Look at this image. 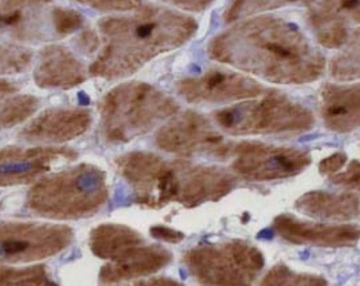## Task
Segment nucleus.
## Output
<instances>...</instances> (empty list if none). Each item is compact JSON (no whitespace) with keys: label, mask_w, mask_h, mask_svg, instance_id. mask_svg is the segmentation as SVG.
Listing matches in <instances>:
<instances>
[{"label":"nucleus","mask_w":360,"mask_h":286,"mask_svg":"<svg viewBox=\"0 0 360 286\" xmlns=\"http://www.w3.org/2000/svg\"><path fill=\"white\" fill-rule=\"evenodd\" d=\"M79 45H81L87 53H93L99 48L100 41L98 36H97L94 31H85V32L79 37Z\"/></svg>","instance_id":"33"},{"label":"nucleus","mask_w":360,"mask_h":286,"mask_svg":"<svg viewBox=\"0 0 360 286\" xmlns=\"http://www.w3.org/2000/svg\"><path fill=\"white\" fill-rule=\"evenodd\" d=\"M360 165L359 162L354 160L344 173L334 174L331 181L335 185L347 186V187H359Z\"/></svg>","instance_id":"29"},{"label":"nucleus","mask_w":360,"mask_h":286,"mask_svg":"<svg viewBox=\"0 0 360 286\" xmlns=\"http://www.w3.org/2000/svg\"><path fill=\"white\" fill-rule=\"evenodd\" d=\"M34 79L42 89L68 90L82 84L86 76L84 65L70 51L51 45L39 53Z\"/></svg>","instance_id":"17"},{"label":"nucleus","mask_w":360,"mask_h":286,"mask_svg":"<svg viewBox=\"0 0 360 286\" xmlns=\"http://www.w3.org/2000/svg\"><path fill=\"white\" fill-rule=\"evenodd\" d=\"M233 151L236 156L233 171L252 182L290 178L302 173L312 162L307 150L259 142H243Z\"/></svg>","instance_id":"8"},{"label":"nucleus","mask_w":360,"mask_h":286,"mask_svg":"<svg viewBox=\"0 0 360 286\" xmlns=\"http://www.w3.org/2000/svg\"><path fill=\"white\" fill-rule=\"evenodd\" d=\"M178 202L194 208L207 202H219L236 186V178L216 166L191 165L179 162Z\"/></svg>","instance_id":"14"},{"label":"nucleus","mask_w":360,"mask_h":286,"mask_svg":"<svg viewBox=\"0 0 360 286\" xmlns=\"http://www.w3.org/2000/svg\"><path fill=\"white\" fill-rule=\"evenodd\" d=\"M164 1L188 13H202L210 8L216 0H164Z\"/></svg>","instance_id":"31"},{"label":"nucleus","mask_w":360,"mask_h":286,"mask_svg":"<svg viewBox=\"0 0 360 286\" xmlns=\"http://www.w3.org/2000/svg\"><path fill=\"white\" fill-rule=\"evenodd\" d=\"M88 7L103 11H128L141 7L140 0H77Z\"/></svg>","instance_id":"28"},{"label":"nucleus","mask_w":360,"mask_h":286,"mask_svg":"<svg viewBox=\"0 0 360 286\" xmlns=\"http://www.w3.org/2000/svg\"><path fill=\"white\" fill-rule=\"evenodd\" d=\"M176 91L193 104H224L257 98L266 89L244 74L228 70H212L197 78L182 79Z\"/></svg>","instance_id":"10"},{"label":"nucleus","mask_w":360,"mask_h":286,"mask_svg":"<svg viewBox=\"0 0 360 286\" xmlns=\"http://www.w3.org/2000/svg\"><path fill=\"white\" fill-rule=\"evenodd\" d=\"M53 285L47 268L44 265L19 268L0 267V286Z\"/></svg>","instance_id":"24"},{"label":"nucleus","mask_w":360,"mask_h":286,"mask_svg":"<svg viewBox=\"0 0 360 286\" xmlns=\"http://www.w3.org/2000/svg\"><path fill=\"white\" fill-rule=\"evenodd\" d=\"M184 263L200 284L245 286L257 278L265 260L255 246L233 240L191 249L186 253Z\"/></svg>","instance_id":"6"},{"label":"nucleus","mask_w":360,"mask_h":286,"mask_svg":"<svg viewBox=\"0 0 360 286\" xmlns=\"http://www.w3.org/2000/svg\"><path fill=\"white\" fill-rule=\"evenodd\" d=\"M3 94H4V89H3V86L0 83V97H3Z\"/></svg>","instance_id":"36"},{"label":"nucleus","mask_w":360,"mask_h":286,"mask_svg":"<svg viewBox=\"0 0 360 286\" xmlns=\"http://www.w3.org/2000/svg\"><path fill=\"white\" fill-rule=\"evenodd\" d=\"M155 141L161 150L182 156L225 157L230 151L224 136L205 117L194 111H185L162 126Z\"/></svg>","instance_id":"9"},{"label":"nucleus","mask_w":360,"mask_h":286,"mask_svg":"<svg viewBox=\"0 0 360 286\" xmlns=\"http://www.w3.org/2000/svg\"><path fill=\"white\" fill-rule=\"evenodd\" d=\"M39 100L33 96L11 97L0 103V130L21 124L38 110Z\"/></svg>","instance_id":"23"},{"label":"nucleus","mask_w":360,"mask_h":286,"mask_svg":"<svg viewBox=\"0 0 360 286\" xmlns=\"http://www.w3.org/2000/svg\"><path fill=\"white\" fill-rule=\"evenodd\" d=\"M321 114L326 127L334 133L349 134L358 129L359 84L323 86Z\"/></svg>","instance_id":"18"},{"label":"nucleus","mask_w":360,"mask_h":286,"mask_svg":"<svg viewBox=\"0 0 360 286\" xmlns=\"http://www.w3.org/2000/svg\"><path fill=\"white\" fill-rule=\"evenodd\" d=\"M191 17L162 7L140 8L135 16L124 17V27L105 44L89 72L105 79L127 78L160 54L176 50L195 35Z\"/></svg>","instance_id":"2"},{"label":"nucleus","mask_w":360,"mask_h":286,"mask_svg":"<svg viewBox=\"0 0 360 286\" xmlns=\"http://www.w3.org/2000/svg\"><path fill=\"white\" fill-rule=\"evenodd\" d=\"M151 237L168 244H179L185 239L184 233L165 226H153L150 230Z\"/></svg>","instance_id":"30"},{"label":"nucleus","mask_w":360,"mask_h":286,"mask_svg":"<svg viewBox=\"0 0 360 286\" xmlns=\"http://www.w3.org/2000/svg\"><path fill=\"white\" fill-rule=\"evenodd\" d=\"M348 45L347 50L331 63V75L339 82H353L359 78V37Z\"/></svg>","instance_id":"25"},{"label":"nucleus","mask_w":360,"mask_h":286,"mask_svg":"<svg viewBox=\"0 0 360 286\" xmlns=\"http://www.w3.org/2000/svg\"><path fill=\"white\" fill-rule=\"evenodd\" d=\"M261 285L265 286H322L327 285L328 282L321 276L295 273L287 266L279 264L271 268L269 273L265 275Z\"/></svg>","instance_id":"26"},{"label":"nucleus","mask_w":360,"mask_h":286,"mask_svg":"<svg viewBox=\"0 0 360 286\" xmlns=\"http://www.w3.org/2000/svg\"><path fill=\"white\" fill-rule=\"evenodd\" d=\"M54 30L62 36L71 35L81 30L84 20L79 11L65 8H54L53 10Z\"/></svg>","instance_id":"27"},{"label":"nucleus","mask_w":360,"mask_h":286,"mask_svg":"<svg viewBox=\"0 0 360 286\" xmlns=\"http://www.w3.org/2000/svg\"><path fill=\"white\" fill-rule=\"evenodd\" d=\"M214 119L231 136H295L315 126L312 111L285 94L271 91L261 99L216 111Z\"/></svg>","instance_id":"5"},{"label":"nucleus","mask_w":360,"mask_h":286,"mask_svg":"<svg viewBox=\"0 0 360 286\" xmlns=\"http://www.w3.org/2000/svg\"><path fill=\"white\" fill-rule=\"evenodd\" d=\"M136 230L127 226L105 223L94 228L89 238L91 253L98 259L112 260L142 244Z\"/></svg>","instance_id":"21"},{"label":"nucleus","mask_w":360,"mask_h":286,"mask_svg":"<svg viewBox=\"0 0 360 286\" xmlns=\"http://www.w3.org/2000/svg\"><path fill=\"white\" fill-rule=\"evenodd\" d=\"M295 208L300 214L315 219L350 221L359 216V195L354 193L310 191L297 200Z\"/></svg>","instance_id":"20"},{"label":"nucleus","mask_w":360,"mask_h":286,"mask_svg":"<svg viewBox=\"0 0 360 286\" xmlns=\"http://www.w3.org/2000/svg\"><path fill=\"white\" fill-rule=\"evenodd\" d=\"M98 108L103 134L113 144L132 141L179 110L170 96L139 82L117 86L103 97Z\"/></svg>","instance_id":"4"},{"label":"nucleus","mask_w":360,"mask_h":286,"mask_svg":"<svg viewBox=\"0 0 360 286\" xmlns=\"http://www.w3.org/2000/svg\"><path fill=\"white\" fill-rule=\"evenodd\" d=\"M107 174L97 166L81 164L37 183L28 193L27 206L48 219H89L107 204Z\"/></svg>","instance_id":"3"},{"label":"nucleus","mask_w":360,"mask_h":286,"mask_svg":"<svg viewBox=\"0 0 360 286\" xmlns=\"http://www.w3.org/2000/svg\"><path fill=\"white\" fill-rule=\"evenodd\" d=\"M274 228L282 239L296 245L352 247L359 240V227L356 225L319 224L288 214H280L274 219Z\"/></svg>","instance_id":"13"},{"label":"nucleus","mask_w":360,"mask_h":286,"mask_svg":"<svg viewBox=\"0 0 360 286\" xmlns=\"http://www.w3.org/2000/svg\"><path fill=\"white\" fill-rule=\"evenodd\" d=\"M167 162L155 154L135 151L116 159L120 176L133 188L136 204L148 207L157 179Z\"/></svg>","instance_id":"19"},{"label":"nucleus","mask_w":360,"mask_h":286,"mask_svg":"<svg viewBox=\"0 0 360 286\" xmlns=\"http://www.w3.org/2000/svg\"><path fill=\"white\" fill-rule=\"evenodd\" d=\"M68 148H0V188L30 184L62 162H73Z\"/></svg>","instance_id":"11"},{"label":"nucleus","mask_w":360,"mask_h":286,"mask_svg":"<svg viewBox=\"0 0 360 286\" xmlns=\"http://www.w3.org/2000/svg\"><path fill=\"white\" fill-rule=\"evenodd\" d=\"M172 260V253L161 245H137L102 267L99 280L102 284L112 285L153 275Z\"/></svg>","instance_id":"16"},{"label":"nucleus","mask_w":360,"mask_h":286,"mask_svg":"<svg viewBox=\"0 0 360 286\" xmlns=\"http://www.w3.org/2000/svg\"><path fill=\"white\" fill-rule=\"evenodd\" d=\"M73 240V230L68 226L0 222V265L49 259L70 247Z\"/></svg>","instance_id":"7"},{"label":"nucleus","mask_w":360,"mask_h":286,"mask_svg":"<svg viewBox=\"0 0 360 286\" xmlns=\"http://www.w3.org/2000/svg\"><path fill=\"white\" fill-rule=\"evenodd\" d=\"M91 122L89 110L51 108L31 122L20 137L32 144H60L82 136L89 130Z\"/></svg>","instance_id":"15"},{"label":"nucleus","mask_w":360,"mask_h":286,"mask_svg":"<svg viewBox=\"0 0 360 286\" xmlns=\"http://www.w3.org/2000/svg\"><path fill=\"white\" fill-rule=\"evenodd\" d=\"M313 1L315 0H231L224 18L228 22H236L288 6L308 4Z\"/></svg>","instance_id":"22"},{"label":"nucleus","mask_w":360,"mask_h":286,"mask_svg":"<svg viewBox=\"0 0 360 286\" xmlns=\"http://www.w3.org/2000/svg\"><path fill=\"white\" fill-rule=\"evenodd\" d=\"M51 0H7L6 8L11 11L24 6L47 4Z\"/></svg>","instance_id":"34"},{"label":"nucleus","mask_w":360,"mask_h":286,"mask_svg":"<svg viewBox=\"0 0 360 286\" xmlns=\"http://www.w3.org/2000/svg\"><path fill=\"white\" fill-rule=\"evenodd\" d=\"M347 162V154L337 152L322 160L319 164V171L321 174H333L338 173L345 167Z\"/></svg>","instance_id":"32"},{"label":"nucleus","mask_w":360,"mask_h":286,"mask_svg":"<svg viewBox=\"0 0 360 286\" xmlns=\"http://www.w3.org/2000/svg\"><path fill=\"white\" fill-rule=\"evenodd\" d=\"M148 285H162V286H174V285H180L179 282L173 281V280L170 279H165V278H159V279H153L150 281L147 282Z\"/></svg>","instance_id":"35"},{"label":"nucleus","mask_w":360,"mask_h":286,"mask_svg":"<svg viewBox=\"0 0 360 286\" xmlns=\"http://www.w3.org/2000/svg\"><path fill=\"white\" fill-rule=\"evenodd\" d=\"M208 56L276 84H307L326 70L324 56L298 25L276 16H256L233 25L210 41Z\"/></svg>","instance_id":"1"},{"label":"nucleus","mask_w":360,"mask_h":286,"mask_svg":"<svg viewBox=\"0 0 360 286\" xmlns=\"http://www.w3.org/2000/svg\"><path fill=\"white\" fill-rule=\"evenodd\" d=\"M309 22L323 47H344L359 37V0H320L309 11Z\"/></svg>","instance_id":"12"}]
</instances>
